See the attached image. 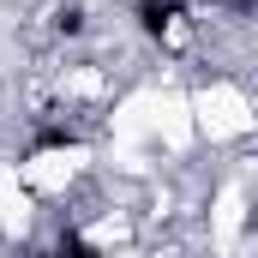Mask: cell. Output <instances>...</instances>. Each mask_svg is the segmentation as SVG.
Returning <instances> with one entry per match:
<instances>
[{"instance_id":"1","label":"cell","mask_w":258,"mask_h":258,"mask_svg":"<svg viewBox=\"0 0 258 258\" xmlns=\"http://www.w3.org/2000/svg\"><path fill=\"white\" fill-rule=\"evenodd\" d=\"M36 258H60V252H54V246H48V252H36Z\"/></svg>"}]
</instances>
